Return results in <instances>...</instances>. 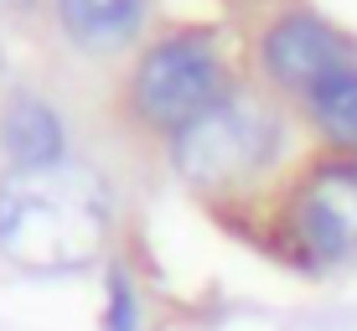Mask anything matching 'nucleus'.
Here are the masks:
<instances>
[{
	"mask_svg": "<svg viewBox=\"0 0 357 331\" xmlns=\"http://www.w3.org/2000/svg\"><path fill=\"white\" fill-rule=\"evenodd\" d=\"M109 238V192L89 166L10 171L0 181V249L36 275L83 269Z\"/></svg>",
	"mask_w": 357,
	"mask_h": 331,
	"instance_id": "1",
	"label": "nucleus"
},
{
	"mask_svg": "<svg viewBox=\"0 0 357 331\" xmlns=\"http://www.w3.org/2000/svg\"><path fill=\"white\" fill-rule=\"evenodd\" d=\"M285 125L254 93H223L202 119L171 134V161L197 187H233L280 155Z\"/></svg>",
	"mask_w": 357,
	"mask_h": 331,
	"instance_id": "2",
	"label": "nucleus"
},
{
	"mask_svg": "<svg viewBox=\"0 0 357 331\" xmlns=\"http://www.w3.org/2000/svg\"><path fill=\"white\" fill-rule=\"evenodd\" d=\"M130 93H135V114H140L145 125H155L166 134H181L192 119H202L207 109L228 93L223 57H218L213 36L181 31V36L155 42L151 52L140 57V68H135Z\"/></svg>",
	"mask_w": 357,
	"mask_h": 331,
	"instance_id": "3",
	"label": "nucleus"
},
{
	"mask_svg": "<svg viewBox=\"0 0 357 331\" xmlns=\"http://www.w3.org/2000/svg\"><path fill=\"white\" fill-rule=\"evenodd\" d=\"M259 57H264L269 78H275L280 88L301 93V99H311V93L321 88V83H331L337 72L357 68L352 42L331 26V21L311 16V10H290V16H280L275 26L264 31Z\"/></svg>",
	"mask_w": 357,
	"mask_h": 331,
	"instance_id": "4",
	"label": "nucleus"
},
{
	"mask_svg": "<svg viewBox=\"0 0 357 331\" xmlns=\"http://www.w3.org/2000/svg\"><path fill=\"white\" fill-rule=\"evenodd\" d=\"M290 233L301 254L321 264L357 254V161H331L311 171V181L290 202Z\"/></svg>",
	"mask_w": 357,
	"mask_h": 331,
	"instance_id": "5",
	"label": "nucleus"
},
{
	"mask_svg": "<svg viewBox=\"0 0 357 331\" xmlns=\"http://www.w3.org/2000/svg\"><path fill=\"white\" fill-rule=\"evenodd\" d=\"M0 151H6L10 171H52L63 166V119L52 114V104H42L36 93H10L0 109Z\"/></svg>",
	"mask_w": 357,
	"mask_h": 331,
	"instance_id": "6",
	"label": "nucleus"
},
{
	"mask_svg": "<svg viewBox=\"0 0 357 331\" xmlns=\"http://www.w3.org/2000/svg\"><path fill=\"white\" fill-rule=\"evenodd\" d=\"M151 0H57V21L83 52H119L145 26Z\"/></svg>",
	"mask_w": 357,
	"mask_h": 331,
	"instance_id": "7",
	"label": "nucleus"
},
{
	"mask_svg": "<svg viewBox=\"0 0 357 331\" xmlns=\"http://www.w3.org/2000/svg\"><path fill=\"white\" fill-rule=\"evenodd\" d=\"M305 104H311V119L321 125L326 140L342 145L347 155H357V68H347L331 83H321Z\"/></svg>",
	"mask_w": 357,
	"mask_h": 331,
	"instance_id": "8",
	"label": "nucleus"
},
{
	"mask_svg": "<svg viewBox=\"0 0 357 331\" xmlns=\"http://www.w3.org/2000/svg\"><path fill=\"white\" fill-rule=\"evenodd\" d=\"M104 331H135V285H130V275H125V269H109Z\"/></svg>",
	"mask_w": 357,
	"mask_h": 331,
	"instance_id": "9",
	"label": "nucleus"
},
{
	"mask_svg": "<svg viewBox=\"0 0 357 331\" xmlns=\"http://www.w3.org/2000/svg\"><path fill=\"white\" fill-rule=\"evenodd\" d=\"M0 6H10V10H31V0H0Z\"/></svg>",
	"mask_w": 357,
	"mask_h": 331,
	"instance_id": "10",
	"label": "nucleus"
}]
</instances>
